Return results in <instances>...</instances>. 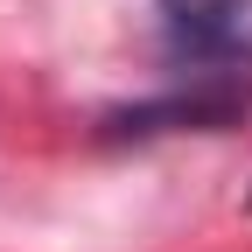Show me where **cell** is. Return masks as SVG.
Here are the masks:
<instances>
[{
  "label": "cell",
  "mask_w": 252,
  "mask_h": 252,
  "mask_svg": "<svg viewBox=\"0 0 252 252\" xmlns=\"http://www.w3.org/2000/svg\"><path fill=\"white\" fill-rule=\"evenodd\" d=\"M168 56L189 63L196 84L252 77V0H154Z\"/></svg>",
  "instance_id": "1"
}]
</instances>
